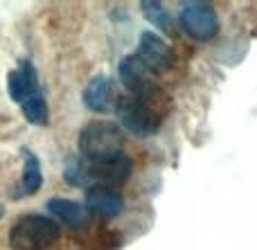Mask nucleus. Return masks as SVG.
Returning <instances> with one entry per match:
<instances>
[{
  "label": "nucleus",
  "instance_id": "4468645a",
  "mask_svg": "<svg viewBox=\"0 0 257 250\" xmlns=\"http://www.w3.org/2000/svg\"><path fill=\"white\" fill-rule=\"evenodd\" d=\"M21 111H23V117H25L30 124H34V126H45L48 124V120H50L48 104H45V99L41 97V95H36V97L23 102Z\"/></svg>",
  "mask_w": 257,
  "mask_h": 250
},
{
  "label": "nucleus",
  "instance_id": "9d476101",
  "mask_svg": "<svg viewBox=\"0 0 257 250\" xmlns=\"http://www.w3.org/2000/svg\"><path fill=\"white\" fill-rule=\"evenodd\" d=\"M86 210L90 214L99 216V219H115L124 210V196L117 189H106V187L88 189V194H86Z\"/></svg>",
  "mask_w": 257,
  "mask_h": 250
},
{
  "label": "nucleus",
  "instance_id": "0eeeda50",
  "mask_svg": "<svg viewBox=\"0 0 257 250\" xmlns=\"http://www.w3.org/2000/svg\"><path fill=\"white\" fill-rule=\"evenodd\" d=\"M136 57L149 72H165L174 63V52L169 43L156 32H142L138 39Z\"/></svg>",
  "mask_w": 257,
  "mask_h": 250
},
{
  "label": "nucleus",
  "instance_id": "f8f14e48",
  "mask_svg": "<svg viewBox=\"0 0 257 250\" xmlns=\"http://www.w3.org/2000/svg\"><path fill=\"white\" fill-rule=\"evenodd\" d=\"M43 185V174H41L39 158L32 151H23V178L18 187V196H34Z\"/></svg>",
  "mask_w": 257,
  "mask_h": 250
},
{
  "label": "nucleus",
  "instance_id": "39448f33",
  "mask_svg": "<svg viewBox=\"0 0 257 250\" xmlns=\"http://www.w3.org/2000/svg\"><path fill=\"white\" fill-rule=\"evenodd\" d=\"M120 81H122V86L128 88V95H133L138 99H145L154 108H158V104H167V95L151 81V72L142 66L136 54L122 59Z\"/></svg>",
  "mask_w": 257,
  "mask_h": 250
},
{
  "label": "nucleus",
  "instance_id": "ddd939ff",
  "mask_svg": "<svg viewBox=\"0 0 257 250\" xmlns=\"http://www.w3.org/2000/svg\"><path fill=\"white\" fill-rule=\"evenodd\" d=\"M142 14H145V18L156 27V30L165 32V34H172V32H174L172 16H169V12L165 9L163 3L147 0V3H142Z\"/></svg>",
  "mask_w": 257,
  "mask_h": 250
},
{
  "label": "nucleus",
  "instance_id": "423d86ee",
  "mask_svg": "<svg viewBox=\"0 0 257 250\" xmlns=\"http://www.w3.org/2000/svg\"><path fill=\"white\" fill-rule=\"evenodd\" d=\"M183 32L196 41H210L219 32V16L208 3H185L178 14Z\"/></svg>",
  "mask_w": 257,
  "mask_h": 250
},
{
  "label": "nucleus",
  "instance_id": "2eb2a0df",
  "mask_svg": "<svg viewBox=\"0 0 257 250\" xmlns=\"http://www.w3.org/2000/svg\"><path fill=\"white\" fill-rule=\"evenodd\" d=\"M0 219H3V207H0Z\"/></svg>",
  "mask_w": 257,
  "mask_h": 250
},
{
  "label": "nucleus",
  "instance_id": "f03ea898",
  "mask_svg": "<svg viewBox=\"0 0 257 250\" xmlns=\"http://www.w3.org/2000/svg\"><path fill=\"white\" fill-rule=\"evenodd\" d=\"M12 250H48L61 239V225L43 214L21 216L9 230Z\"/></svg>",
  "mask_w": 257,
  "mask_h": 250
},
{
  "label": "nucleus",
  "instance_id": "9b49d317",
  "mask_svg": "<svg viewBox=\"0 0 257 250\" xmlns=\"http://www.w3.org/2000/svg\"><path fill=\"white\" fill-rule=\"evenodd\" d=\"M48 212H52V216H57L59 221H63L70 228H81V225L88 223L86 205H79L77 201H70V198H50Z\"/></svg>",
  "mask_w": 257,
  "mask_h": 250
},
{
  "label": "nucleus",
  "instance_id": "7ed1b4c3",
  "mask_svg": "<svg viewBox=\"0 0 257 250\" xmlns=\"http://www.w3.org/2000/svg\"><path fill=\"white\" fill-rule=\"evenodd\" d=\"M124 133L113 122H90L79 133V156L86 162H97L122 153Z\"/></svg>",
  "mask_w": 257,
  "mask_h": 250
},
{
  "label": "nucleus",
  "instance_id": "f257e3e1",
  "mask_svg": "<svg viewBox=\"0 0 257 250\" xmlns=\"http://www.w3.org/2000/svg\"><path fill=\"white\" fill-rule=\"evenodd\" d=\"M133 171V162L126 153H117V156L104 158L97 162H86V160H72L68 162L63 178L75 187L86 189H115L117 185L126 183L128 176Z\"/></svg>",
  "mask_w": 257,
  "mask_h": 250
},
{
  "label": "nucleus",
  "instance_id": "6e6552de",
  "mask_svg": "<svg viewBox=\"0 0 257 250\" xmlns=\"http://www.w3.org/2000/svg\"><path fill=\"white\" fill-rule=\"evenodd\" d=\"M120 95L115 93V81L106 75H99L88 81L84 88V104L93 113H111L115 111V104Z\"/></svg>",
  "mask_w": 257,
  "mask_h": 250
},
{
  "label": "nucleus",
  "instance_id": "20e7f679",
  "mask_svg": "<svg viewBox=\"0 0 257 250\" xmlns=\"http://www.w3.org/2000/svg\"><path fill=\"white\" fill-rule=\"evenodd\" d=\"M115 117L128 133L138 135V138H151L158 133L163 113L147 104L145 99H138L133 95H120L115 104Z\"/></svg>",
  "mask_w": 257,
  "mask_h": 250
},
{
  "label": "nucleus",
  "instance_id": "1a4fd4ad",
  "mask_svg": "<svg viewBox=\"0 0 257 250\" xmlns=\"http://www.w3.org/2000/svg\"><path fill=\"white\" fill-rule=\"evenodd\" d=\"M7 93L14 102L23 104L27 99L39 95V75L30 61H23L16 70L9 72L7 77Z\"/></svg>",
  "mask_w": 257,
  "mask_h": 250
}]
</instances>
